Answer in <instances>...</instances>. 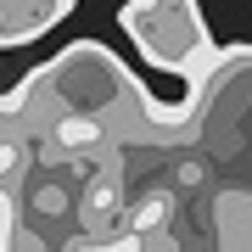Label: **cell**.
<instances>
[{
	"label": "cell",
	"mask_w": 252,
	"mask_h": 252,
	"mask_svg": "<svg viewBox=\"0 0 252 252\" xmlns=\"http://www.w3.org/2000/svg\"><path fill=\"white\" fill-rule=\"evenodd\" d=\"M124 28H129V39L140 45V56L152 67L202 73L207 62H219L196 0H129L124 6Z\"/></svg>",
	"instance_id": "6da1fadb"
},
{
	"label": "cell",
	"mask_w": 252,
	"mask_h": 252,
	"mask_svg": "<svg viewBox=\"0 0 252 252\" xmlns=\"http://www.w3.org/2000/svg\"><path fill=\"white\" fill-rule=\"evenodd\" d=\"M51 90H62V101L79 107V112H101L118 90H129V79H124V67H118V56L95 51V45H73L62 62L51 67Z\"/></svg>",
	"instance_id": "7a4b0ae2"
},
{
	"label": "cell",
	"mask_w": 252,
	"mask_h": 252,
	"mask_svg": "<svg viewBox=\"0 0 252 252\" xmlns=\"http://www.w3.org/2000/svg\"><path fill=\"white\" fill-rule=\"evenodd\" d=\"M73 11V0H0V45H23L56 28Z\"/></svg>",
	"instance_id": "3957f363"
},
{
	"label": "cell",
	"mask_w": 252,
	"mask_h": 252,
	"mask_svg": "<svg viewBox=\"0 0 252 252\" xmlns=\"http://www.w3.org/2000/svg\"><path fill=\"white\" fill-rule=\"evenodd\" d=\"M95 118H84V112H73V118H62V124H56V140L62 146H95Z\"/></svg>",
	"instance_id": "277c9868"
},
{
	"label": "cell",
	"mask_w": 252,
	"mask_h": 252,
	"mask_svg": "<svg viewBox=\"0 0 252 252\" xmlns=\"http://www.w3.org/2000/svg\"><path fill=\"white\" fill-rule=\"evenodd\" d=\"M11 235H17V207H11V196L0 190V247H11Z\"/></svg>",
	"instance_id": "5b68a950"
},
{
	"label": "cell",
	"mask_w": 252,
	"mask_h": 252,
	"mask_svg": "<svg viewBox=\"0 0 252 252\" xmlns=\"http://www.w3.org/2000/svg\"><path fill=\"white\" fill-rule=\"evenodd\" d=\"M17 168H23V146H0V180H11Z\"/></svg>",
	"instance_id": "8992f818"
}]
</instances>
